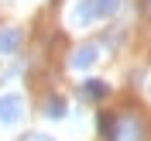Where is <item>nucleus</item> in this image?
I'll return each instance as SVG.
<instances>
[{
    "label": "nucleus",
    "mask_w": 151,
    "mask_h": 141,
    "mask_svg": "<svg viewBox=\"0 0 151 141\" xmlns=\"http://www.w3.org/2000/svg\"><path fill=\"white\" fill-rule=\"evenodd\" d=\"M21 117H24V96L21 93H4L0 96V124L14 127Z\"/></svg>",
    "instance_id": "1"
},
{
    "label": "nucleus",
    "mask_w": 151,
    "mask_h": 141,
    "mask_svg": "<svg viewBox=\"0 0 151 141\" xmlns=\"http://www.w3.org/2000/svg\"><path fill=\"white\" fill-rule=\"evenodd\" d=\"M103 14H100V0H79L72 10V24L76 28H86V24H93V21H100Z\"/></svg>",
    "instance_id": "2"
},
{
    "label": "nucleus",
    "mask_w": 151,
    "mask_h": 141,
    "mask_svg": "<svg viewBox=\"0 0 151 141\" xmlns=\"http://www.w3.org/2000/svg\"><path fill=\"white\" fill-rule=\"evenodd\" d=\"M21 41H24L21 28H0V55H14L21 48Z\"/></svg>",
    "instance_id": "3"
},
{
    "label": "nucleus",
    "mask_w": 151,
    "mask_h": 141,
    "mask_svg": "<svg viewBox=\"0 0 151 141\" xmlns=\"http://www.w3.org/2000/svg\"><path fill=\"white\" fill-rule=\"evenodd\" d=\"M96 59H100V48L96 45H83V48H76V55L69 59V66L72 69H89Z\"/></svg>",
    "instance_id": "4"
},
{
    "label": "nucleus",
    "mask_w": 151,
    "mask_h": 141,
    "mask_svg": "<svg viewBox=\"0 0 151 141\" xmlns=\"http://www.w3.org/2000/svg\"><path fill=\"white\" fill-rule=\"evenodd\" d=\"M79 93H83L86 100H103V96H110V86H106L103 79H86V83L79 86Z\"/></svg>",
    "instance_id": "5"
},
{
    "label": "nucleus",
    "mask_w": 151,
    "mask_h": 141,
    "mask_svg": "<svg viewBox=\"0 0 151 141\" xmlns=\"http://www.w3.org/2000/svg\"><path fill=\"white\" fill-rule=\"evenodd\" d=\"M117 141H141V124L124 117L120 121V131H117Z\"/></svg>",
    "instance_id": "6"
},
{
    "label": "nucleus",
    "mask_w": 151,
    "mask_h": 141,
    "mask_svg": "<svg viewBox=\"0 0 151 141\" xmlns=\"http://www.w3.org/2000/svg\"><path fill=\"white\" fill-rule=\"evenodd\" d=\"M100 131H103V138L106 141H117V131H120V121H117V117H100Z\"/></svg>",
    "instance_id": "7"
},
{
    "label": "nucleus",
    "mask_w": 151,
    "mask_h": 141,
    "mask_svg": "<svg viewBox=\"0 0 151 141\" xmlns=\"http://www.w3.org/2000/svg\"><path fill=\"white\" fill-rule=\"evenodd\" d=\"M45 114L52 117V121H62V117H65V100H62V96H52L48 107H45Z\"/></svg>",
    "instance_id": "8"
},
{
    "label": "nucleus",
    "mask_w": 151,
    "mask_h": 141,
    "mask_svg": "<svg viewBox=\"0 0 151 141\" xmlns=\"http://www.w3.org/2000/svg\"><path fill=\"white\" fill-rule=\"evenodd\" d=\"M117 10H120V0H100V14H103V17H110Z\"/></svg>",
    "instance_id": "9"
},
{
    "label": "nucleus",
    "mask_w": 151,
    "mask_h": 141,
    "mask_svg": "<svg viewBox=\"0 0 151 141\" xmlns=\"http://www.w3.org/2000/svg\"><path fill=\"white\" fill-rule=\"evenodd\" d=\"M24 141H52V138H48V134H28Z\"/></svg>",
    "instance_id": "10"
}]
</instances>
